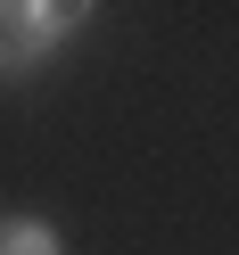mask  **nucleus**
Returning <instances> with one entry per match:
<instances>
[{
  "instance_id": "obj_3",
  "label": "nucleus",
  "mask_w": 239,
  "mask_h": 255,
  "mask_svg": "<svg viewBox=\"0 0 239 255\" xmlns=\"http://www.w3.org/2000/svg\"><path fill=\"white\" fill-rule=\"evenodd\" d=\"M0 8H8V0H0Z\"/></svg>"
},
{
  "instance_id": "obj_2",
  "label": "nucleus",
  "mask_w": 239,
  "mask_h": 255,
  "mask_svg": "<svg viewBox=\"0 0 239 255\" xmlns=\"http://www.w3.org/2000/svg\"><path fill=\"white\" fill-rule=\"evenodd\" d=\"M0 255H66V239L41 214H0Z\"/></svg>"
},
{
  "instance_id": "obj_1",
  "label": "nucleus",
  "mask_w": 239,
  "mask_h": 255,
  "mask_svg": "<svg viewBox=\"0 0 239 255\" xmlns=\"http://www.w3.org/2000/svg\"><path fill=\"white\" fill-rule=\"evenodd\" d=\"M8 17H17L41 50H58V41H74L91 25V0H8Z\"/></svg>"
}]
</instances>
